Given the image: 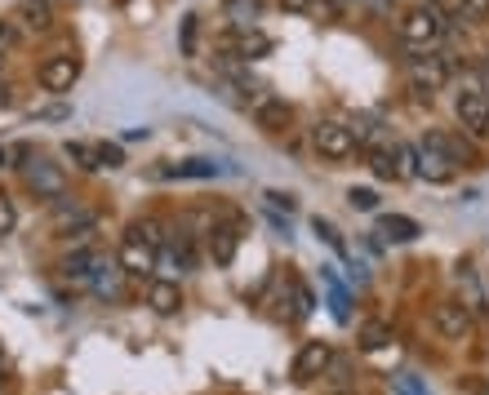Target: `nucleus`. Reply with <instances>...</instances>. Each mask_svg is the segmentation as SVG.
<instances>
[{
    "label": "nucleus",
    "mask_w": 489,
    "mask_h": 395,
    "mask_svg": "<svg viewBox=\"0 0 489 395\" xmlns=\"http://www.w3.org/2000/svg\"><path fill=\"white\" fill-rule=\"evenodd\" d=\"M94 214L85 209V205H67V200H54V231L58 235H67V240H76V244H85L89 235H94Z\"/></svg>",
    "instance_id": "obj_5"
},
{
    "label": "nucleus",
    "mask_w": 489,
    "mask_h": 395,
    "mask_svg": "<svg viewBox=\"0 0 489 395\" xmlns=\"http://www.w3.org/2000/svg\"><path fill=\"white\" fill-rule=\"evenodd\" d=\"M481 94H489V62L481 67Z\"/></svg>",
    "instance_id": "obj_43"
},
{
    "label": "nucleus",
    "mask_w": 489,
    "mask_h": 395,
    "mask_svg": "<svg viewBox=\"0 0 489 395\" xmlns=\"http://www.w3.org/2000/svg\"><path fill=\"white\" fill-rule=\"evenodd\" d=\"M379 235H387L391 244H409V240H418V235H423V226L414 223V218H405V214H382V218H379Z\"/></svg>",
    "instance_id": "obj_16"
},
{
    "label": "nucleus",
    "mask_w": 489,
    "mask_h": 395,
    "mask_svg": "<svg viewBox=\"0 0 489 395\" xmlns=\"http://www.w3.org/2000/svg\"><path fill=\"white\" fill-rule=\"evenodd\" d=\"M418 178H428V182H449V178H454V165H449L445 156L418 147Z\"/></svg>",
    "instance_id": "obj_20"
},
{
    "label": "nucleus",
    "mask_w": 489,
    "mask_h": 395,
    "mask_svg": "<svg viewBox=\"0 0 489 395\" xmlns=\"http://www.w3.org/2000/svg\"><path fill=\"white\" fill-rule=\"evenodd\" d=\"M289 293H294V320H307L312 316V307H316V298H312V289L298 280H289Z\"/></svg>",
    "instance_id": "obj_27"
},
{
    "label": "nucleus",
    "mask_w": 489,
    "mask_h": 395,
    "mask_svg": "<svg viewBox=\"0 0 489 395\" xmlns=\"http://www.w3.org/2000/svg\"><path fill=\"white\" fill-rule=\"evenodd\" d=\"M134 235H143V240H147V244H152V249L161 253V244H165V226L156 223V218H143V223L134 226Z\"/></svg>",
    "instance_id": "obj_33"
},
{
    "label": "nucleus",
    "mask_w": 489,
    "mask_h": 395,
    "mask_svg": "<svg viewBox=\"0 0 489 395\" xmlns=\"http://www.w3.org/2000/svg\"><path fill=\"white\" fill-rule=\"evenodd\" d=\"M0 373H5V351H0Z\"/></svg>",
    "instance_id": "obj_45"
},
{
    "label": "nucleus",
    "mask_w": 489,
    "mask_h": 395,
    "mask_svg": "<svg viewBox=\"0 0 489 395\" xmlns=\"http://www.w3.org/2000/svg\"><path fill=\"white\" fill-rule=\"evenodd\" d=\"M14 226H18V209H14V200L0 191V235H9Z\"/></svg>",
    "instance_id": "obj_35"
},
{
    "label": "nucleus",
    "mask_w": 489,
    "mask_h": 395,
    "mask_svg": "<svg viewBox=\"0 0 489 395\" xmlns=\"http://www.w3.org/2000/svg\"><path fill=\"white\" fill-rule=\"evenodd\" d=\"M14 391V387H9V382H5V373H0V395H9Z\"/></svg>",
    "instance_id": "obj_44"
},
{
    "label": "nucleus",
    "mask_w": 489,
    "mask_h": 395,
    "mask_svg": "<svg viewBox=\"0 0 489 395\" xmlns=\"http://www.w3.org/2000/svg\"><path fill=\"white\" fill-rule=\"evenodd\" d=\"M432 325L445 342H467L472 338V311H467L463 302H440V307L432 311Z\"/></svg>",
    "instance_id": "obj_9"
},
{
    "label": "nucleus",
    "mask_w": 489,
    "mask_h": 395,
    "mask_svg": "<svg viewBox=\"0 0 489 395\" xmlns=\"http://www.w3.org/2000/svg\"><path fill=\"white\" fill-rule=\"evenodd\" d=\"M14 103V94H9V85H0V107H9Z\"/></svg>",
    "instance_id": "obj_42"
},
{
    "label": "nucleus",
    "mask_w": 489,
    "mask_h": 395,
    "mask_svg": "<svg viewBox=\"0 0 489 395\" xmlns=\"http://www.w3.org/2000/svg\"><path fill=\"white\" fill-rule=\"evenodd\" d=\"M329 364H334V346H329V342H303V351L294 355L289 378H294V382H312V378L325 373Z\"/></svg>",
    "instance_id": "obj_10"
},
{
    "label": "nucleus",
    "mask_w": 489,
    "mask_h": 395,
    "mask_svg": "<svg viewBox=\"0 0 489 395\" xmlns=\"http://www.w3.org/2000/svg\"><path fill=\"white\" fill-rule=\"evenodd\" d=\"M249 112H254V120H259V129H268V133L289 129V120H294V107H289L285 98H272V94H259Z\"/></svg>",
    "instance_id": "obj_12"
},
{
    "label": "nucleus",
    "mask_w": 489,
    "mask_h": 395,
    "mask_svg": "<svg viewBox=\"0 0 489 395\" xmlns=\"http://www.w3.org/2000/svg\"><path fill=\"white\" fill-rule=\"evenodd\" d=\"M169 178H218L222 165L218 161H205V156H192V161H183V165H169Z\"/></svg>",
    "instance_id": "obj_21"
},
{
    "label": "nucleus",
    "mask_w": 489,
    "mask_h": 395,
    "mask_svg": "<svg viewBox=\"0 0 489 395\" xmlns=\"http://www.w3.org/2000/svg\"><path fill=\"white\" fill-rule=\"evenodd\" d=\"M236 244H240V231L227 223V226H214L210 231V258H214L218 267H231V258H236Z\"/></svg>",
    "instance_id": "obj_17"
},
{
    "label": "nucleus",
    "mask_w": 489,
    "mask_h": 395,
    "mask_svg": "<svg viewBox=\"0 0 489 395\" xmlns=\"http://www.w3.org/2000/svg\"><path fill=\"white\" fill-rule=\"evenodd\" d=\"M387 342H391V329H387V325H365V329H361V346H365V351H379Z\"/></svg>",
    "instance_id": "obj_31"
},
{
    "label": "nucleus",
    "mask_w": 489,
    "mask_h": 395,
    "mask_svg": "<svg viewBox=\"0 0 489 395\" xmlns=\"http://www.w3.org/2000/svg\"><path fill=\"white\" fill-rule=\"evenodd\" d=\"M405 71H409V85H414V94L432 103V94H436V89H445V80H449V58L418 54V58H409V62H405Z\"/></svg>",
    "instance_id": "obj_3"
},
{
    "label": "nucleus",
    "mask_w": 489,
    "mask_h": 395,
    "mask_svg": "<svg viewBox=\"0 0 489 395\" xmlns=\"http://www.w3.org/2000/svg\"><path fill=\"white\" fill-rule=\"evenodd\" d=\"M400 41L409 45V50H432L436 41L445 36V9L440 5H414V9H405L400 14Z\"/></svg>",
    "instance_id": "obj_1"
},
{
    "label": "nucleus",
    "mask_w": 489,
    "mask_h": 395,
    "mask_svg": "<svg viewBox=\"0 0 489 395\" xmlns=\"http://www.w3.org/2000/svg\"><path fill=\"white\" fill-rule=\"evenodd\" d=\"M147 307L156 311V316H174L178 307H183V289L178 280H147Z\"/></svg>",
    "instance_id": "obj_14"
},
{
    "label": "nucleus",
    "mask_w": 489,
    "mask_h": 395,
    "mask_svg": "<svg viewBox=\"0 0 489 395\" xmlns=\"http://www.w3.org/2000/svg\"><path fill=\"white\" fill-rule=\"evenodd\" d=\"M36 80H41V89L45 94H67L76 80H80V58L71 54H54L41 62V71H36Z\"/></svg>",
    "instance_id": "obj_6"
},
{
    "label": "nucleus",
    "mask_w": 489,
    "mask_h": 395,
    "mask_svg": "<svg viewBox=\"0 0 489 395\" xmlns=\"http://www.w3.org/2000/svg\"><path fill=\"white\" fill-rule=\"evenodd\" d=\"M62 156H67L76 170H85V173L103 170V161H99V142H67V147H62Z\"/></svg>",
    "instance_id": "obj_19"
},
{
    "label": "nucleus",
    "mask_w": 489,
    "mask_h": 395,
    "mask_svg": "<svg viewBox=\"0 0 489 395\" xmlns=\"http://www.w3.org/2000/svg\"><path fill=\"white\" fill-rule=\"evenodd\" d=\"M14 18H18L27 32H50V27H54V9H50V0H23V5L14 9Z\"/></svg>",
    "instance_id": "obj_15"
},
{
    "label": "nucleus",
    "mask_w": 489,
    "mask_h": 395,
    "mask_svg": "<svg viewBox=\"0 0 489 395\" xmlns=\"http://www.w3.org/2000/svg\"><path fill=\"white\" fill-rule=\"evenodd\" d=\"M116 262L125 267V276H152V271H156V262H161V253H156L143 235H134V231H129V235L120 240Z\"/></svg>",
    "instance_id": "obj_7"
},
{
    "label": "nucleus",
    "mask_w": 489,
    "mask_h": 395,
    "mask_svg": "<svg viewBox=\"0 0 489 395\" xmlns=\"http://www.w3.org/2000/svg\"><path fill=\"white\" fill-rule=\"evenodd\" d=\"M396 391H400V395H428L418 382H414V378H396Z\"/></svg>",
    "instance_id": "obj_40"
},
{
    "label": "nucleus",
    "mask_w": 489,
    "mask_h": 395,
    "mask_svg": "<svg viewBox=\"0 0 489 395\" xmlns=\"http://www.w3.org/2000/svg\"><path fill=\"white\" fill-rule=\"evenodd\" d=\"M347 205L361 209V214H374V209H379V191H370V187H352V191H347Z\"/></svg>",
    "instance_id": "obj_28"
},
{
    "label": "nucleus",
    "mask_w": 489,
    "mask_h": 395,
    "mask_svg": "<svg viewBox=\"0 0 489 395\" xmlns=\"http://www.w3.org/2000/svg\"><path fill=\"white\" fill-rule=\"evenodd\" d=\"M370 170L379 182H396L400 170H396V147H379V152H370Z\"/></svg>",
    "instance_id": "obj_22"
},
{
    "label": "nucleus",
    "mask_w": 489,
    "mask_h": 395,
    "mask_svg": "<svg viewBox=\"0 0 489 395\" xmlns=\"http://www.w3.org/2000/svg\"><path fill=\"white\" fill-rule=\"evenodd\" d=\"M312 9H316L321 18H338V14H343V0H316Z\"/></svg>",
    "instance_id": "obj_38"
},
{
    "label": "nucleus",
    "mask_w": 489,
    "mask_h": 395,
    "mask_svg": "<svg viewBox=\"0 0 489 395\" xmlns=\"http://www.w3.org/2000/svg\"><path fill=\"white\" fill-rule=\"evenodd\" d=\"M312 5H316V0H280V9H285V14H307Z\"/></svg>",
    "instance_id": "obj_39"
},
{
    "label": "nucleus",
    "mask_w": 489,
    "mask_h": 395,
    "mask_svg": "<svg viewBox=\"0 0 489 395\" xmlns=\"http://www.w3.org/2000/svg\"><path fill=\"white\" fill-rule=\"evenodd\" d=\"M99 161H103V170H120V165H125L120 142H99Z\"/></svg>",
    "instance_id": "obj_34"
},
{
    "label": "nucleus",
    "mask_w": 489,
    "mask_h": 395,
    "mask_svg": "<svg viewBox=\"0 0 489 395\" xmlns=\"http://www.w3.org/2000/svg\"><path fill=\"white\" fill-rule=\"evenodd\" d=\"M196 36H201V18L187 14L183 27H178V50H183V58H196Z\"/></svg>",
    "instance_id": "obj_25"
},
{
    "label": "nucleus",
    "mask_w": 489,
    "mask_h": 395,
    "mask_svg": "<svg viewBox=\"0 0 489 395\" xmlns=\"http://www.w3.org/2000/svg\"><path fill=\"white\" fill-rule=\"evenodd\" d=\"M312 231L325 240L329 249H338V253H347V244H343V235H338V226L329 223V218H312Z\"/></svg>",
    "instance_id": "obj_30"
},
{
    "label": "nucleus",
    "mask_w": 489,
    "mask_h": 395,
    "mask_svg": "<svg viewBox=\"0 0 489 395\" xmlns=\"http://www.w3.org/2000/svg\"><path fill=\"white\" fill-rule=\"evenodd\" d=\"M89 289H94V298H108L116 302L120 298V289H125V267L116 262V258H94V267H89Z\"/></svg>",
    "instance_id": "obj_11"
},
{
    "label": "nucleus",
    "mask_w": 489,
    "mask_h": 395,
    "mask_svg": "<svg viewBox=\"0 0 489 395\" xmlns=\"http://www.w3.org/2000/svg\"><path fill=\"white\" fill-rule=\"evenodd\" d=\"M36 120H71V107L67 103H54V107H41Z\"/></svg>",
    "instance_id": "obj_37"
},
{
    "label": "nucleus",
    "mask_w": 489,
    "mask_h": 395,
    "mask_svg": "<svg viewBox=\"0 0 489 395\" xmlns=\"http://www.w3.org/2000/svg\"><path fill=\"white\" fill-rule=\"evenodd\" d=\"M458 23H467V27L489 23V0H458Z\"/></svg>",
    "instance_id": "obj_26"
},
{
    "label": "nucleus",
    "mask_w": 489,
    "mask_h": 395,
    "mask_svg": "<svg viewBox=\"0 0 489 395\" xmlns=\"http://www.w3.org/2000/svg\"><path fill=\"white\" fill-rule=\"evenodd\" d=\"M27 156H32V152H27L23 142H0V170H18Z\"/></svg>",
    "instance_id": "obj_29"
},
{
    "label": "nucleus",
    "mask_w": 489,
    "mask_h": 395,
    "mask_svg": "<svg viewBox=\"0 0 489 395\" xmlns=\"http://www.w3.org/2000/svg\"><path fill=\"white\" fill-rule=\"evenodd\" d=\"M23 178H27L36 200H62L67 196V170L54 165V161H45V156H27L23 161Z\"/></svg>",
    "instance_id": "obj_2"
},
{
    "label": "nucleus",
    "mask_w": 489,
    "mask_h": 395,
    "mask_svg": "<svg viewBox=\"0 0 489 395\" xmlns=\"http://www.w3.org/2000/svg\"><path fill=\"white\" fill-rule=\"evenodd\" d=\"M329 395H356V391H329Z\"/></svg>",
    "instance_id": "obj_46"
},
{
    "label": "nucleus",
    "mask_w": 489,
    "mask_h": 395,
    "mask_svg": "<svg viewBox=\"0 0 489 395\" xmlns=\"http://www.w3.org/2000/svg\"><path fill=\"white\" fill-rule=\"evenodd\" d=\"M268 50H272V41H268L263 32H254V27L240 32V41H236V58H263Z\"/></svg>",
    "instance_id": "obj_24"
},
{
    "label": "nucleus",
    "mask_w": 489,
    "mask_h": 395,
    "mask_svg": "<svg viewBox=\"0 0 489 395\" xmlns=\"http://www.w3.org/2000/svg\"><path fill=\"white\" fill-rule=\"evenodd\" d=\"M312 147H316L325 161H347V156L356 152V133H352L347 124H338V120H321V124L312 129Z\"/></svg>",
    "instance_id": "obj_4"
},
{
    "label": "nucleus",
    "mask_w": 489,
    "mask_h": 395,
    "mask_svg": "<svg viewBox=\"0 0 489 395\" xmlns=\"http://www.w3.org/2000/svg\"><path fill=\"white\" fill-rule=\"evenodd\" d=\"M222 9H227L236 32H249L259 23V14H263V0H222Z\"/></svg>",
    "instance_id": "obj_18"
},
{
    "label": "nucleus",
    "mask_w": 489,
    "mask_h": 395,
    "mask_svg": "<svg viewBox=\"0 0 489 395\" xmlns=\"http://www.w3.org/2000/svg\"><path fill=\"white\" fill-rule=\"evenodd\" d=\"M396 170L400 178H418V147H396Z\"/></svg>",
    "instance_id": "obj_32"
},
{
    "label": "nucleus",
    "mask_w": 489,
    "mask_h": 395,
    "mask_svg": "<svg viewBox=\"0 0 489 395\" xmlns=\"http://www.w3.org/2000/svg\"><path fill=\"white\" fill-rule=\"evenodd\" d=\"M263 200H268L272 209H285V214H294V209H298V200H294V196H285V191H268Z\"/></svg>",
    "instance_id": "obj_36"
},
{
    "label": "nucleus",
    "mask_w": 489,
    "mask_h": 395,
    "mask_svg": "<svg viewBox=\"0 0 489 395\" xmlns=\"http://www.w3.org/2000/svg\"><path fill=\"white\" fill-rule=\"evenodd\" d=\"M423 152H436V156H445L449 165H463V161H472V147H467L463 138L445 133V129H428V138H423Z\"/></svg>",
    "instance_id": "obj_13"
},
{
    "label": "nucleus",
    "mask_w": 489,
    "mask_h": 395,
    "mask_svg": "<svg viewBox=\"0 0 489 395\" xmlns=\"http://www.w3.org/2000/svg\"><path fill=\"white\" fill-rule=\"evenodd\" d=\"M454 115H458V124H463L472 138H489V94H481V89L458 94V98H454Z\"/></svg>",
    "instance_id": "obj_8"
},
{
    "label": "nucleus",
    "mask_w": 489,
    "mask_h": 395,
    "mask_svg": "<svg viewBox=\"0 0 489 395\" xmlns=\"http://www.w3.org/2000/svg\"><path fill=\"white\" fill-rule=\"evenodd\" d=\"M321 280L329 284V302H334V316L347 325L352 320V311H347V289L338 284V276H334V267H321Z\"/></svg>",
    "instance_id": "obj_23"
},
{
    "label": "nucleus",
    "mask_w": 489,
    "mask_h": 395,
    "mask_svg": "<svg viewBox=\"0 0 489 395\" xmlns=\"http://www.w3.org/2000/svg\"><path fill=\"white\" fill-rule=\"evenodd\" d=\"M9 41H14V23H5V18H0V54L9 50Z\"/></svg>",
    "instance_id": "obj_41"
}]
</instances>
